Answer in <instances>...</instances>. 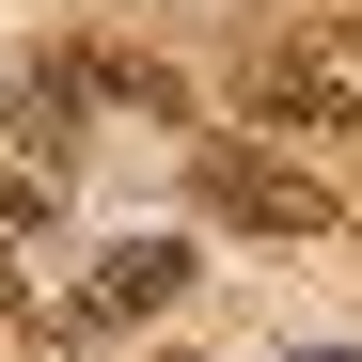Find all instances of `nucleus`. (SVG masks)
<instances>
[{
    "label": "nucleus",
    "instance_id": "nucleus-1",
    "mask_svg": "<svg viewBox=\"0 0 362 362\" xmlns=\"http://www.w3.org/2000/svg\"><path fill=\"white\" fill-rule=\"evenodd\" d=\"M189 189H205V221H236V236H331V189L299 158H268V142H189Z\"/></svg>",
    "mask_w": 362,
    "mask_h": 362
},
{
    "label": "nucleus",
    "instance_id": "nucleus-2",
    "mask_svg": "<svg viewBox=\"0 0 362 362\" xmlns=\"http://www.w3.org/2000/svg\"><path fill=\"white\" fill-rule=\"evenodd\" d=\"M79 110H95L79 47H16V64H0V127L32 142V173H64V158H79Z\"/></svg>",
    "mask_w": 362,
    "mask_h": 362
},
{
    "label": "nucleus",
    "instance_id": "nucleus-3",
    "mask_svg": "<svg viewBox=\"0 0 362 362\" xmlns=\"http://www.w3.org/2000/svg\"><path fill=\"white\" fill-rule=\"evenodd\" d=\"M189 236H127V252H110L95 284H79V331H142V315H173V299H189Z\"/></svg>",
    "mask_w": 362,
    "mask_h": 362
},
{
    "label": "nucleus",
    "instance_id": "nucleus-4",
    "mask_svg": "<svg viewBox=\"0 0 362 362\" xmlns=\"http://www.w3.org/2000/svg\"><path fill=\"white\" fill-rule=\"evenodd\" d=\"M47 205H64V173H0V252H16V236H47Z\"/></svg>",
    "mask_w": 362,
    "mask_h": 362
},
{
    "label": "nucleus",
    "instance_id": "nucleus-5",
    "mask_svg": "<svg viewBox=\"0 0 362 362\" xmlns=\"http://www.w3.org/2000/svg\"><path fill=\"white\" fill-rule=\"evenodd\" d=\"M0 331H16V252H0Z\"/></svg>",
    "mask_w": 362,
    "mask_h": 362
},
{
    "label": "nucleus",
    "instance_id": "nucleus-6",
    "mask_svg": "<svg viewBox=\"0 0 362 362\" xmlns=\"http://www.w3.org/2000/svg\"><path fill=\"white\" fill-rule=\"evenodd\" d=\"M284 362H362V346H284Z\"/></svg>",
    "mask_w": 362,
    "mask_h": 362
},
{
    "label": "nucleus",
    "instance_id": "nucleus-7",
    "mask_svg": "<svg viewBox=\"0 0 362 362\" xmlns=\"http://www.w3.org/2000/svg\"><path fill=\"white\" fill-rule=\"evenodd\" d=\"M142 362H205V346H142Z\"/></svg>",
    "mask_w": 362,
    "mask_h": 362
}]
</instances>
